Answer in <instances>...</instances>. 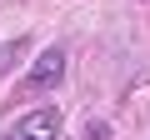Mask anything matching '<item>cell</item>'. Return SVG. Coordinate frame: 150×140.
I'll return each instance as SVG.
<instances>
[{
	"instance_id": "1",
	"label": "cell",
	"mask_w": 150,
	"mask_h": 140,
	"mask_svg": "<svg viewBox=\"0 0 150 140\" xmlns=\"http://www.w3.org/2000/svg\"><path fill=\"white\" fill-rule=\"evenodd\" d=\"M60 135V110L55 105H40V110H30L25 120H15L0 140H55Z\"/></svg>"
},
{
	"instance_id": "2",
	"label": "cell",
	"mask_w": 150,
	"mask_h": 140,
	"mask_svg": "<svg viewBox=\"0 0 150 140\" xmlns=\"http://www.w3.org/2000/svg\"><path fill=\"white\" fill-rule=\"evenodd\" d=\"M60 80H65V50H60V45H50V50H40V60L30 65L25 85H30V90H55Z\"/></svg>"
}]
</instances>
